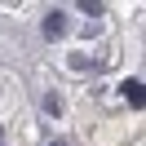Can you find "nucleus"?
<instances>
[{
  "label": "nucleus",
  "instance_id": "nucleus-2",
  "mask_svg": "<svg viewBox=\"0 0 146 146\" xmlns=\"http://www.w3.org/2000/svg\"><path fill=\"white\" fill-rule=\"evenodd\" d=\"M119 89H124V98L133 102V106H142V102H146V93H142V80H124Z\"/></svg>",
  "mask_w": 146,
  "mask_h": 146
},
{
  "label": "nucleus",
  "instance_id": "nucleus-1",
  "mask_svg": "<svg viewBox=\"0 0 146 146\" xmlns=\"http://www.w3.org/2000/svg\"><path fill=\"white\" fill-rule=\"evenodd\" d=\"M44 36H49V40L66 36V13H62V9H49V13H44Z\"/></svg>",
  "mask_w": 146,
  "mask_h": 146
},
{
  "label": "nucleus",
  "instance_id": "nucleus-5",
  "mask_svg": "<svg viewBox=\"0 0 146 146\" xmlns=\"http://www.w3.org/2000/svg\"><path fill=\"white\" fill-rule=\"evenodd\" d=\"M0 146H5V133H0Z\"/></svg>",
  "mask_w": 146,
  "mask_h": 146
},
{
  "label": "nucleus",
  "instance_id": "nucleus-3",
  "mask_svg": "<svg viewBox=\"0 0 146 146\" xmlns=\"http://www.w3.org/2000/svg\"><path fill=\"white\" fill-rule=\"evenodd\" d=\"M44 111H49V115H62V98H58V93H49V98H44Z\"/></svg>",
  "mask_w": 146,
  "mask_h": 146
},
{
  "label": "nucleus",
  "instance_id": "nucleus-4",
  "mask_svg": "<svg viewBox=\"0 0 146 146\" xmlns=\"http://www.w3.org/2000/svg\"><path fill=\"white\" fill-rule=\"evenodd\" d=\"M49 146H66V142H49Z\"/></svg>",
  "mask_w": 146,
  "mask_h": 146
}]
</instances>
